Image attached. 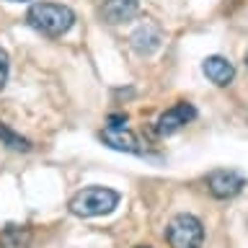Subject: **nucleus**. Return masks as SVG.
Listing matches in <instances>:
<instances>
[{"mask_svg":"<svg viewBox=\"0 0 248 248\" xmlns=\"http://www.w3.org/2000/svg\"><path fill=\"white\" fill-rule=\"evenodd\" d=\"M8 3H26V0H8Z\"/></svg>","mask_w":248,"mask_h":248,"instance_id":"nucleus-14","label":"nucleus"},{"mask_svg":"<svg viewBox=\"0 0 248 248\" xmlns=\"http://www.w3.org/2000/svg\"><path fill=\"white\" fill-rule=\"evenodd\" d=\"M98 13L106 23L119 26V23H127L140 13V0H104Z\"/></svg>","mask_w":248,"mask_h":248,"instance_id":"nucleus-6","label":"nucleus"},{"mask_svg":"<svg viewBox=\"0 0 248 248\" xmlns=\"http://www.w3.org/2000/svg\"><path fill=\"white\" fill-rule=\"evenodd\" d=\"M246 65H248V54H246Z\"/></svg>","mask_w":248,"mask_h":248,"instance_id":"nucleus-16","label":"nucleus"},{"mask_svg":"<svg viewBox=\"0 0 248 248\" xmlns=\"http://www.w3.org/2000/svg\"><path fill=\"white\" fill-rule=\"evenodd\" d=\"M202 73H204L215 85L225 88V85H230L232 78H235V67H232L230 60L220 57V54H212V57H207L202 62Z\"/></svg>","mask_w":248,"mask_h":248,"instance_id":"nucleus-9","label":"nucleus"},{"mask_svg":"<svg viewBox=\"0 0 248 248\" xmlns=\"http://www.w3.org/2000/svg\"><path fill=\"white\" fill-rule=\"evenodd\" d=\"M98 137L104 140V145H108L111 150H122V153H140V142L135 137V132L127 127H106L98 132Z\"/></svg>","mask_w":248,"mask_h":248,"instance_id":"nucleus-8","label":"nucleus"},{"mask_svg":"<svg viewBox=\"0 0 248 248\" xmlns=\"http://www.w3.org/2000/svg\"><path fill=\"white\" fill-rule=\"evenodd\" d=\"M31 228L29 225H5L0 228V248H31Z\"/></svg>","mask_w":248,"mask_h":248,"instance_id":"nucleus-10","label":"nucleus"},{"mask_svg":"<svg viewBox=\"0 0 248 248\" xmlns=\"http://www.w3.org/2000/svg\"><path fill=\"white\" fill-rule=\"evenodd\" d=\"M163 42V34H160V26L153 21H145L142 26L135 29V34L129 36V44L132 49H135L137 54H142V57H147V54L158 52V46Z\"/></svg>","mask_w":248,"mask_h":248,"instance_id":"nucleus-7","label":"nucleus"},{"mask_svg":"<svg viewBox=\"0 0 248 248\" xmlns=\"http://www.w3.org/2000/svg\"><path fill=\"white\" fill-rule=\"evenodd\" d=\"M135 248H150V246H135Z\"/></svg>","mask_w":248,"mask_h":248,"instance_id":"nucleus-15","label":"nucleus"},{"mask_svg":"<svg viewBox=\"0 0 248 248\" xmlns=\"http://www.w3.org/2000/svg\"><path fill=\"white\" fill-rule=\"evenodd\" d=\"M127 124V114H111L108 116V127H124Z\"/></svg>","mask_w":248,"mask_h":248,"instance_id":"nucleus-13","label":"nucleus"},{"mask_svg":"<svg viewBox=\"0 0 248 248\" xmlns=\"http://www.w3.org/2000/svg\"><path fill=\"white\" fill-rule=\"evenodd\" d=\"M166 240L170 248H202L204 243V225L189 212L176 215L166 228Z\"/></svg>","mask_w":248,"mask_h":248,"instance_id":"nucleus-3","label":"nucleus"},{"mask_svg":"<svg viewBox=\"0 0 248 248\" xmlns=\"http://www.w3.org/2000/svg\"><path fill=\"white\" fill-rule=\"evenodd\" d=\"M119 199V191L108 189V186H85L70 199V212L75 217H101L114 212Z\"/></svg>","mask_w":248,"mask_h":248,"instance_id":"nucleus-2","label":"nucleus"},{"mask_svg":"<svg viewBox=\"0 0 248 248\" xmlns=\"http://www.w3.org/2000/svg\"><path fill=\"white\" fill-rule=\"evenodd\" d=\"M197 119V108H194L189 101H178V104H173L170 108H166V111L160 114V119H158V135L163 137H168V135H173V132H178L181 127H186L189 122Z\"/></svg>","mask_w":248,"mask_h":248,"instance_id":"nucleus-5","label":"nucleus"},{"mask_svg":"<svg viewBox=\"0 0 248 248\" xmlns=\"http://www.w3.org/2000/svg\"><path fill=\"white\" fill-rule=\"evenodd\" d=\"M246 186V178L238 173V170H230V168H217L207 176V189L215 199H232L243 191Z\"/></svg>","mask_w":248,"mask_h":248,"instance_id":"nucleus-4","label":"nucleus"},{"mask_svg":"<svg viewBox=\"0 0 248 248\" xmlns=\"http://www.w3.org/2000/svg\"><path fill=\"white\" fill-rule=\"evenodd\" d=\"M26 23L39 34L57 39L73 29L75 13L73 8L60 5V3H34L26 13Z\"/></svg>","mask_w":248,"mask_h":248,"instance_id":"nucleus-1","label":"nucleus"},{"mask_svg":"<svg viewBox=\"0 0 248 248\" xmlns=\"http://www.w3.org/2000/svg\"><path fill=\"white\" fill-rule=\"evenodd\" d=\"M5 83H8V52L0 46V91L5 88Z\"/></svg>","mask_w":248,"mask_h":248,"instance_id":"nucleus-12","label":"nucleus"},{"mask_svg":"<svg viewBox=\"0 0 248 248\" xmlns=\"http://www.w3.org/2000/svg\"><path fill=\"white\" fill-rule=\"evenodd\" d=\"M0 142H3L5 147H11V150H18V153H29L31 150L29 140L21 137V135H16V132H11L5 124H0Z\"/></svg>","mask_w":248,"mask_h":248,"instance_id":"nucleus-11","label":"nucleus"}]
</instances>
